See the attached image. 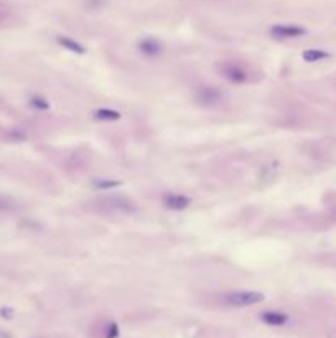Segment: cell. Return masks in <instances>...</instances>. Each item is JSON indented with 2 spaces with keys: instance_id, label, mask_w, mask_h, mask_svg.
Returning a JSON list of instances; mask_svg holds the SVG:
<instances>
[{
  "instance_id": "obj_13",
  "label": "cell",
  "mask_w": 336,
  "mask_h": 338,
  "mask_svg": "<svg viewBox=\"0 0 336 338\" xmlns=\"http://www.w3.org/2000/svg\"><path fill=\"white\" fill-rule=\"evenodd\" d=\"M30 106L35 108V109H38V111H48L49 109V103L46 101L45 98H41V96L30 98Z\"/></svg>"
},
{
  "instance_id": "obj_3",
  "label": "cell",
  "mask_w": 336,
  "mask_h": 338,
  "mask_svg": "<svg viewBox=\"0 0 336 338\" xmlns=\"http://www.w3.org/2000/svg\"><path fill=\"white\" fill-rule=\"evenodd\" d=\"M269 33L272 38L275 40H294V38H300V36L307 35V28L300 27V25H273V27L269 28Z\"/></svg>"
},
{
  "instance_id": "obj_8",
  "label": "cell",
  "mask_w": 336,
  "mask_h": 338,
  "mask_svg": "<svg viewBox=\"0 0 336 338\" xmlns=\"http://www.w3.org/2000/svg\"><path fill=\"white\" fill-rule=\"evenodd\" d=\"M260 320L270 327H282L289 322V315L280 310H265L260 314Z\"/></svg>"
},
{
  "instance_id": "obj_4",
  "label": "cell",
  "mask_w": 336,
  "mask_h": 338,
  "mask_svg": "<svg viewBox=\"0 0 336 338\" xmlns=\"http://www.w3.org/2000/svg\"><path fill=\"white\" fill-rule=\"evenodd\" d=\"M222 99V92L217 89L216 86L203 84L200 87H196L195 91V101L204 106V108H211V106H216Z\"/></svg>"
},
{
  "instance_id": "obj_7",
  "label": "cell",
  "mask_w": 336,
  "mask_h": 338,
  "mask_svg": "<svg viewBox=\"0 0 336 338\" xmlns=\"http://www.w3.org/2000/svg\"><path fill=\"white\" fill-rule=\"evenodd\" d=\"M137 48H139V52L144 56H147V58H157V56L163 53V45H161V41L157 38H152V36L140 40Z\"/></svg>"
},
{
  "instance_id": "obj_2",
  "label": "cell",
  "mask_w": 336,
  "mask_h": 338,
  "mask_svg": "<svg viewBox=\"0 0 336 338\" xmlns=\"http://www.w3.org/2000/svg\"><path fill=\"white\" fill-rule=\"evenodd\" d=\"M216 73L231 84H244L251 79V71L239 61H219L216 65Z\"/></svg>"
},
{
  "instance_id": "obj_12",
  "label": "cell",
  "mask_w": 336,
  "mask_h": 338,
  "mask_svg": "<svg viewBox=\"0 0 336 338\" xmlns=\"http://www.w3.org/2000/svg\"><path fill=\"white\" fill-rule=\"evenodd\" d=\"M119 185H122V181L114 180V178H94L92 180V186H94L96 190H110Z\"/></svg>"
},
{
  "instance_id": "obj_1",
  "label": "cell",
  "mask_w": 336,
  "mask_h": 338,
  "mask_svg": "<svg viewBox=\"0 0 336 338\" xmlns=\"http://www.w3.org/2000/svg\"><path fill=\"white\" fill-rule=\"evenodd\" d=\"M264 300H265V296L257 291H229L219 297V302L222 305L236 307V309L257 305L260 302H264Z\"/></svg>"
},
{
  "instance_id": "obj_11",
  "label": "cell",
  "mask_w": 336,
  "mask_h": 338,
  "mask_svg": "<svg viewBox=\"0 0 336 338\" xmlns=\"http://www.w3.org/2000/svg\"><path fill=\"white\" fill-rule=\"evenodd\" d=\"M92 117H94L96 121H119L121 112L109 109V108H101V109H96L92 112Z\"/></svg>"
},
{
  "instance_id": "obj_5",
  "label": "cell",
  "mask_w": 336,
  "mask_h": 338,
  "mask_svg": "<svg viewBox=\"0 0 336 338\" xmlns=\"http://www.w3.org/2000/svg\"><path fill=\"white\" fill-rule=\"evenodd\" d=\"M101 205L105 210L112 211H121V213H135L137 205L130 198L124 195H116V197H105L101 200Z\"/></svg>"
},
{
  "instance_id": "obj_6",
  "label": "cell",
  "mask_w": 336,
  "mask_h": 338,
  "mask_svg": "<svg viewBox=\"0 0 336 338\" xmlns=\"http://www.w3.org/2000/svg\"><path fill=\"white\" fill-rule=\"evenodd\" d=\"M161 203L166 210L172 211H183L191 205V198L182 195V193H165L161 197Z\"/></svg>"
},
{
  "instance_id": "obj_14",
  "label": "cell",
  "mask_w": 336,
  "mask_h": 338,
  "mask_svg": "<svg viewBox=\"0 0 336 338\" xmlns=\"http://www.w3.org/2000/svg\"><path fill=\"white\" fill-rule=\"evenodd\" d=\"M15 208L14 198H10L7 195H0V211H10Z\"/></svg>"
},
{
  "instance_id": "obj_10",
  "label": "cell",
  "mask_w": 336,
  "mask_h": 338,
  "mask_svg": "<svg viewBox=\"0 0 336 338\" xmlns=\"http://www.w3.org/2000/svg\"><path fill=\"white\" fill-rule=\"evenodd\" d=\"M302 58L307 61V63H318L321 60H328L329 53L320 48H312V50H305L302 53Z\"/></svg>"
},
{
  "instance_id": "obj_9",
  "label": "cell",
  "mask_w": 336,
  "mask_h": 338,
  "mask_svg": "<svg viewBox=\"0 0 336 338\" xmlns=\"http://www.w3.org/2000/svg\"><path fill=\"white\" fill-rule=\"evenodd\" d=\"M56 43H58L60 46H63L65 50L71 53H76V55H84L86 53V48L78 43L76 40L70 38V36H56Z\"/></svg>"
}]
</instances>
